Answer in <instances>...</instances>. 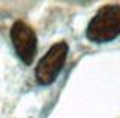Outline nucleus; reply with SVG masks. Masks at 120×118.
<instances>
[{"label": "nucleus", "mask_w": 120, "mask_h": 118, "mask_svg": "<svg viewBox=\"0 0 120 118\" xmlns=\"http://www.w3.org/2000/svg\"><path fill=\"white\" fill-rule=\"evenodd\" d=\"M120 35V5H105L90 20L86 36L90 42H111Z\"/></svg>", "instance_id": "f257e3e1"}, {"label": "nucleus", "mask_w": 120, "mask_h": 118, "mask_svg": "<svg viewBox=\"0 0 120 118\" xmlns=\"http://www.w3.org/2000/svg\"><path fill=\"white\" fill-rule=\"evenodd\" d=\"M68 51H69V48H68L66 42H57L39 60L35 70V76L41 85H50L56 81V78L60 75L63 66H65Z\"/></svg>", "instance_id": "f03ea898"}, {"label": "nucleus", "mask_w": 120, "mask_h": 118, "mask_svg": "<svg viewBox=\"0 0 120 118\" xmlns=\"http://www.w3.org/2000/svg\"><path fill=\"white\" fill-rule=\"evenodd\" d=\"M11 39L17 55L24 64H32L38 49L36 33L24 21H15L11 27Z\"/></svg>", "instance_id": "7ed1b4c3"}]
</instances>
